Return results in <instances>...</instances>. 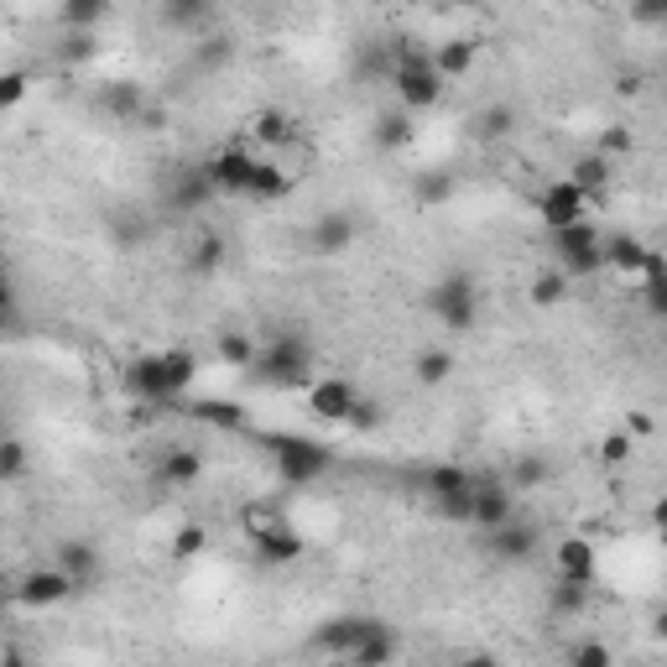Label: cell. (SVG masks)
Listing matches in <instances>:
<instances>
[{"label":"cell","instance_id":"obj_1","mask_svg":"<svg viewBox=\"0 0 667 667\" xmlns=\"http://www.w3.org/2000/svg\"><path fill=\"white\" fill-rule=\"evenodd\" d=\"M245 376L256 386H277V391L313 386V344L303 333H266Z\"/></svg>","mask_w":667,"mask_h":667},{"label":"cell","instance_id":"obj_2","mask_svg":"<svg viewBox=\"0 0 667 667\" xmlns=\"http://www.w3.org/2000/svg\"><path fill=\"white\" fill-rule=\"evenodd\" d=\"M444 89H449V78L433 69V52L407 43V48L397 52V99H402L412 116H423V110H433V105L444 99Z\"/></svg>","mask_w":667,"mask_h":667},{"label":"cell","instance_id":"obj_3","mask_svg":"<svg viewBox=\"0 0 667 667\" xmlns=\"http://www.w3.org/2000/svg\"><path fill=\"white\" fill-rule=\"evenodd\" d=\"M423 303H428V313L449 333H470L480 324V292L470 277H444V282H433L428 292H423Z\"/></svg>","mask_w":667,"mask_h":667},{"label":"cell","instance_id":"obj_4","mask_svg":"<svg viewBox=\"0 0 667 667\" xmlns=\"http://www.w3.org/2000/svg\"><path fill=\"white\" fill-rule=\"evenodd\" d=\"M553 235V251H558V266L569 271V277H595L599 266H605V240L590 219H579V225H563V230H548Z\"/></svg>","mask_w":667,"mask_h":667},{"label":"cell","instance_id":"obj_5","mask_svg":"<svg viewBox=\"0 0 667 667\" xmlns=\"http://www.w3.org/2000/svg\"><path fill=\"white\" fill-rule=\"evenodd\" d=\"M266 449L277 453V470L292 485H313V480L329 475V464H333L329 449L313 444V438H266Z\"/></svg>","mask_w":667,"mask_h":667},{"label":"cell","instance_id":"obj_6","mask_svg":"<svg viewBox=\"0 0 667 667\" xmlns=\"http://www.w3.org/2000/svg\"><path fill=\"white\" fill-rule=\"evenodd\" d=\"M590 215V193L579 189L573 178H553L548 189L537 193V219L548 225V230H563V225H579V219Z\"/></svg>","mask_w":667,"mask_h":667},{"label":"cell","instance_id":"obj_7","mask_svg":"<svg viewBox=\"0 0 667 667\" xmlns=\"http://www.w3.org/2000/svg\"><path fill=\"white\" fill-rule=\"evenodd\" d=\"M78 584L69 579L63 563H48V569H26L22 584H16V599H22L26 610H52V605H63Z\"/></svg>","mask_w":667,"mask_h":667},{"label":"cell","instance_id":"obj_8","mask_svg":"<svg viewBox=\"0 0 667 667\" xmlns=\"http://www.w3.org/2000/svg\"><path fill=\"white\" fill-rule=\"evenodd\" d=\"M537 543H543V526L526 522V517H506L500 526L485 532V548L496 553L500 563H526L537 553Z\"/></svg>","mask_w":667,"mask_h":667},{"label":"cell","instance_id":"obj_9","mask_svg":"<svg viewBox=\"0 0 667 667\" xmlns=\"http://www.w3.org/2000/svg\"><path fill=\"white\" fill-rule=\"evenodd\" d=\"M376 626V616H333L324 620L318 631H313L308 652H318V657H350L360 642H365V631Z\"/></svg>","mask_w":667,"mask_h":667},{"label":"cell","instance_id":"obj_10","mask_svg":"<svg viewBox=\"0 0 667 667\" xmlns=\"http://www.w3.org/2000/svg\"><path fill=\"white\" fill-rule=\"evenodd\" d=\"M355 235L360 225L350 209H329V215H318L308 225V251L313 256H344V251H355Z\"/></svg>","mask_w":667,"mask_h":667},{"label":"cell","instance_id":"obj_11","mask_svg":"<svg viewBox=\"0 0 667 667\" xmlns=\"http://www.w3.org/2000/svg\"><path fill=\"white\" fill-rule=\"evenodd\" d=\"M355 402H360V391L350 376H324V381L308 386V412L324 417V423H344L355 412Z\"/></svg>","mask_w":667,"mask_h":667},{"label":"cell","instance_id":"obj_12","mask_svg":"<svg viewBox=\"0 0 667 667\" xmlns=\"http://www.w3.org/2000/svg\"><path fill=\"white\" fill-rule=\"evenodd\" d=\"M204 167H209V178H215L219 193H240V198H245V189H251V172H256V157H251L245 146H225V151H215Z\"/></svg>","mask_w":667,"mask_h":667},{"label":"cell","instance_id":"obj_13","mask_svg":"<svg viewBox=\"0 0 667 667\" xmlns=\"http://www.w3.org/2000/svg\"><path fill=\"white\" fill-rule=\"evenodd\" d=\"M215 178H209V167H178L172 172V193H167V204L178 209V215H193V209H204L209 198H215Z\"/></svg>","mask_w":667,"mask_h":667},{"label":"cell","instance_id":"obj_14","mask_svg":"<svg viewBox=\"0 0 667 667\" xmlns=\"http://www.w3.org/2000/svg\"><path fill=\"white\" fill-rule=\"evenodd\" d=\"M595 569H599V558H595V543L590 537H558V548H553V573L558 579H584V584H595Z\"/></svg>","mask_w":667,"mask_h":667},{"label":"cell","instance_id":"obj_15","mask_svg":"<svg viewBox=\"0 0 667 667\" xmlns=\"http://www.w3.org/2000/svg\"><path fill=\"white\" fill-rule=\"evenodd\" d=\"M58 563L69 569V579L78 584V590H89V584H99V548L95 543H84V537H69V543H58Z\"/></svg>","mask_w":667,"mask_h":667},{"label":"cell","instance_id":"obj_16","mask_svg":"<svg viewBox=\"0 0 667 667\" xmlns=\"http://www.w3.org/2000/svg\"><path fill=\"white\" fill-rule=\"evenodd\" d=\"M506 517H517V500H511V485H500V480H475V526H500Z\"/></svg>","mask_w":667,"mask_h":667},{"label":"cell","instance_id":"obj_17","mask_svg":"<svg viewBox=\"0 0 667 667\" xmlns=\"http://www.w3.org/2000/svg\"><path fill=\"white\" fill-rule=\"evenodd\" d=\"M292 189H298V178H292L287 167L256 157V172H251V189H245V198H256V204H277V198H287Z\"/></svg>","mask_w":667,"mask_h":667},{"label":"cell","instance_id":"obj_18","mask_svg":"<svg viewBox=\"0 0 667 667\" xmlns=\"http://www.w3.org/2000/svg\"><path fill=\"white\" fill-rule=\"evenodd\" d=\"M251 548L262 553V563H298L303 558V537L292 532V526H266V532H256L251 537Z\"/></svg>","mask_w":667,"mask_h":667},{"label":"cell","instance_id":"obj_19","mask_svg":"<svg viewBox=\"0 0 667 667\" xmlns=\"http://www.w3.org/2000/svg\"><path fill=\"white\" fill-rule=\"evenodd\" d=\"M371 136H376L381 151H407V146L417 142V116H412L407 105H397V110H386V116L376 120V131H371Z\"/></svg>","mask_w":667,"mask_h":667},{"label":"cell","instance_id":"obj_20","mask_svg":"<svg viewBox=\"0 0 667 667\" xmlns=\"http://www.w3.org/2000/svg\"><path fill=\"white\" fill-rule=\"evenodd\" d=\"M453 193H459V178L444 172V167H423V172L412 178V198H417V209H444Z\"/></svg>","mask_w":667,"mask_h":667},{"label":"cell","instance_id":"obj_21","mask_svg":"<svg viewBox=\"0 0 667 667\" xmlns=\"http://www.w3.org/2000/svg\"><path fill=\"white\" fill-rule=\"evenodd\" d=\"M646 240H636V235H616V240H605V266L610 271H620V277H636L642 282V266H646Z\"/></svg>","mask_w":667,"mask_h":667},{"label":"cell","instance_id":"obj_22","mask_svg":"<svg viewBox=\"0 0 667 667\" xmlns=\"http://www.w3.org/2000/svg\"><path fill=\"white\" fill-rule=\"evenodd\" d=\"M251 142L292 146V142H298V120L287 116V110H256V116H251Z\"/></svg>","mask_w":667,"mask_h":667},{"label":"cell","instance_id":"obj_23","mask_svg":"<svg viewBox=\"0 0 667 667\" xmlns=\"http://www.w3.org/2000/svg\"><path fill=\"white\" fill-rule=\"evenodd\" d=\"M397 657V631L386 626V620H376L371 631H365V642L350 652V663H360V667H381V663H391Z\"/></svg>","mask_w":667,"mask_h":667},{"label":"cell","instance_id":"obj_24","mask_svg":"<svg viewBox=\"0 0 667 667\" xmlns=\"http://www.w3.org/2000/svg\"><path fill=\"white\" fill-rule=\"evenodd\" d=\"M433 69L444 73V78H464V73L475 69V43H470V37H449V43H438V48H433Z\"/></svg>","mask_w":667,"mask_h":667},{"label":"cell","instance_id":"obj_25","mask_svg":"<svg viewBox=\"0 0 667 667\" xmlns=\"http://www.w3.org/2000/svg\"><path fill=\"white\" fill-rule=\"evenodd\" d=\"M423 490H428V500L459 496V490H475V475H470L464 464H428V470H423Z\"/></svg>","mask_w":667,"mask_h":667},{"label":"cell","instance_id":"obj_26","mask_svg":"<svg viewBox=\"0 0 667 667\" xmlns=\"http://www.w3.org/2000/svg\"><path fill=\"white\" fill-rule=\"evenodd\" d=\"M569 298V271L563 266H548V271H537L532 282H526V303L532 308H558Z\"/></svg>","mask_w":667,"mask_h":667},{"label":"cell","instance_id":"obj_27","mask_svg":"<svg viewBox=\"0 0 667 667\" xmlns=\"http://www.w3.org/2000/svg\"><path fill=\"white\" fill-rule=\"evenodd\" d=\"M99 105L110 110L116 120H125V125H136V120L146 116V95H142V84H110L105 95H99Z\"/></svg>","mask_w":667,"mask_h":667},{"label":"cell","instance_id":"obj_28","mask_svg":"<svg viewBox=\"0 0 667 667\" xmlns=\"http://www.w3.org/2000/svg\"><path fill=\"white\" fill-rule=\"evenodd\" d=\"M157 475H162V485H193V480L204 475V453L198 449H167L162 464H157Z\"/></svg>","mask_w":667,"mask_h":667},{"label":"cell","instance_id":"obj_29","mask_svg":"<svg viewBox=\"0 0 667 667\" xmlns=\"http://www.w3.org/2000/svg\"><path fill=\"white\" fill-rule=\"evenodd\" d=\"M219 365H230V371H251V360H256V350H262V339L256 333H245V329H230V333H219Z\"/></svg>","mask_w":667,"mask_h":667},{"label":"cell","instance_id":"obj_30","mask_svg":"<svg viewBox=\"0 0 667 667\" xmlns=\"http://www.w3.org/2000/svg\"><path fill=\"white\" fill-rule=\"evenodd\" d=\"M569 178L590 193V204H599V198H605V189H610V157H599V151H595V157H579Z\"/></svg>","mask_w":667,"mask_h":667},{"label":"cell","instance_id":"obj_31","mask_svg":"<svg viewBox=\"0 0 667 667\" xmlns=\"http://www.w3.org/2000/svg\"><path fill=\"white\" fill-rule=\"evenodd\" d=\"M584 605H590V584H584V579H558L548 590L553 616H584Z\"/></svg>","mask_w":667,"mask_h":667},{"label":"cell","instance_id":"obj_32","mask_svg":"<svg viewBox=\"0 0 667 667\" xmlns=\"http://www.w3.org/2000/svg\"><path fill=\"white\" fill-rule=\"evenodd\" d=\"M209 11H215V0H162V22L178 26V32L204 26V22H209Z\"/></svg>","mask_w":667,"mask_h":667},{"label":"cell","instance_id":"obj_33","mask_svg":"<svg viewBox=\"0 0 667 667\" xmlns=\"http://www.w3.org/2000/svg\"><path fill=\"white\" fill-rule=\"evenodd\" d=\"M110 11V0H63V26L69 32H95Z\"/></svg>","mask_w":667,"mask_h":667},{"label":"cell","instance_id":"obj_34","mask_svg":"<svg viewBox=\"0 0 667 667\" xmlns=\"http://www.w3.org/2000/svg\"><path fill=\"white\" fill-rule=\"evenodd\" d=\"M412 371H417V381L423 386H444L453 376V355L449 350H423V355L412 360Z\"/></svg>","mask_w":667,"mask_h":667},{"label":"cell","instance_id":"obj_35","mask_svg":"<svg viewBox=\"0 0 667 667\" xmlns=\"http://www.w3.org/2000/svg\"><path fill=\"white\" fill-rule=\"evenodd\" d=\"M204 548H209V526L204 522H189V526H178V532H172V558H183V563H189V558H198Z\"/></svg>","mask_w":667,"mask_h":667},{"label":"cell","instance_id":"obj_36","mask_svg":"<svg viewBox=\"0 0 667 667\" xmlns=\"http://www.w3.org/2000/svg\"><path fill=\"white\" fill-rule=\"evenodd\" d=\"M631 453H636V438H631L626 428H616V433H605V438H599V464H610V470H620Z\"/></svg>","mask_w":667,"mask_h":667},{"label":"cell","instance_id":"obj_37","mask_svg":"<svg viewBox=\"0 0 667 667\" xmlns=\"http://www.w3.org/2000/svg\"><path fill=\"white\" fill-rule=\"evenodd\" d=\"M433 511H438L444 522H475V490H459V496H438V500H433Z\"/></svg>","mask_w":667,"mask_h":667},{"label":"cell","instance_id":"obj_38","mask_svg":"<svg viewBox=\"0 0 667 667\" xmlns=\"http://www.w3.org/2000/svg\"><path fill=\"white\" fill-rule=\"evenodd\" d=\"M193 412H198L204 423H215V428H230V433H235L240 423H245V412H240L235 402H198Z\"/></svg>","mask_w":667,"mask_h":667},{"label":"cell","instance_id":"obj_39","mask_svg":"<svg viewBox=\"0 0 667 667\" xmlns=\"http://www.w3.org/2000/svg\"><path fill=\"white\" fill-rule=\"evenodd\" d=\"M219 262H225V240H219V235H198L189 266H193V271H219Z\"/></svg>","mask_w":667,"mask_h":667},{"label":"cell","instance_id":"obj_40","mask_svg":"<svg viewBox=\"0 0 667 667\" xmlns=\"http://www.w3.org/2000/svg\"><path fill=\"white\" fill-rule=\"evenodd\" d=\"M26 475V444L22 438H5L0 444V480H22Z\"/></svg>","mask_w":667,"mask_h":667},{"label":"cell","instance_id":"obj_41","mask_svg":"<svg viewBox=\"0 0 667 667\" xmlns=\"http://www.w3.org/2000/svg\"><path fill=\"white\" fill-rule=\"evenodd\" d=\"M381 423H386L381 402H365V397H360V402H355V412L344 417V428H355V433H371V428H381Z\"/></svg>","mask_w":667,"mask_h":667},{"label":"cell","instance_id":"obj_42","mask_svg":"<svg viewBox=\"0 0 667 667\" xmlns=\"http://www.w3.org/2000/svg\"><path fill=\"white\" fill-rule=\"evenodd\" d=\"M642 303H646V313H652V318H663V324H667V271H663V277H646V282H642Z\"/></svg>","mask_w":667,"mask_h":667},{"label":"cell","instance_id":"obj_43","mask_svg":"<svg viewBox=\"0 0 667 667\" xmlns=\"http://www.w3.org/2000/svg\"><path fill=\"white\" fill-rule=\"evenodd\" d=\"M631 146H636V136H631L626 125H605V131H599V157H626Z\"/></svg>","mask_w":667,"mask_h":667},{"label":"cell","instance_id":"obj_44","mask_svg":"<svg viewBox=\"0 0 667 667\" xmlns=\"http://www.w3.org/2000/svg\"><path fill=\"white\" fill-rule=\"evenodd\" d=\"M95 52H99L95 32H69V37H63V58H69V63H89Z\"/></svg>","mask_w":667,"mask_h":667},{"label":"cell","instance_id":"obj_45","mask_svg":"<svg viewBox=\"0 0 667 667\" xmlns=\"http://www.w3.org/2000/svg\"><path fill=\"white\" fill-rule=\"evenodd\" d=\"M548 480V464L543 459H522L517 470H511V490H532V485H543Z\"/></svg>","mask_w":667,"mask_h":667},{"label":"cell","instance_id":"obj_46","mask_svg":"<svg viewBox=\"0 0 667 667\" xmlns=\"http://www.w3.org/2000/svg\"><path fill=\"white\" fill-rule=\"evenodd\" d=\"M22 99H26V73L11 69L5 78H0V110H16Z\"/></svg>","mask_w":667,"mask_h":667},{"label":"cell","instance_id":"obj_47","mask_svg":"<svg viewBox=\"0 0 667 667\" xmlns=\"http://www.w3.org/2000/svg\"><path fill=\"white\" fill-rule=\"evenodd\" d=\"M511 131V110L506 105H490L485 116H480V136H506Z\"/></svg>","mask_w":667,"mask_h":667},{"label":"cell","instance_id":"obj_48","mask_svg":"<svg viewBox=\"0 0 667 667\" xmlns=\"http://www.w3.org/2000/svg\"><path fill=\"white\" fill-rule=\"evenodd\" d=\"M569 657H573L579 667H605V663H610V646H599V642H579V646L569 652Z\"/></svg>","mask_w":667,"mask_h":667},{"label":"cell","instance_id":"obj_49","mask_svg":"<svg viewBox=\"0 0 667 667\" xmlns=\"http://www.w3.org/2000/svg\"><path fill=\"white\" fill-rule=\"evenodd\" d=\"M631 16H636V22H663L667 26V0H636Z\"/></svg>","mask_w":667,"mask_h":667},{"label":"cell","instance_id":"obj_50","mask_svg":"<svg viewBox=\"0 0 667 667\" xmlns=\"http://www.w3.org/2000/svg\"><path fill=\"white\" fill-rule=\"evenodd\" d=\"M626 433H631V438H652V433H657L652 412H626Z\"/></svg>","mask_w":667,"mask_h":667},{"label":"cell","instance_id":"obj_51","mask_svg":"<svg viewBox=\"0 0 667 667\" xmlns=\"http://www.w3.org/2000/svg\"><path fill=\"white\" fill-rule=\"evenodd\" d=\"M663 271H667V256H663V251H646V266H642V282H646V277H663Z\"/></svg>","mask_w":667,"mask_h":667},{"label":"cell","instance_id":"obj_52","mask_svg":"<svg viewBox=\"0 0 667 667\" xmlns=\"http://www.w3.org/2000/svg\"><path fill=\"white\" fill-rule=\"evenodd\" d=\"M652 526H657V532H667V496L652 506Z\"/></svg>","mask_w":667,"mask_h":667},{"label":"cell","instance_id":"obj_53","mask_svg":"<svg viewBox=\"0 0 667 667\" xmlns=\"http://www.w3.org/2000/svg\"><path fill=\"white\" fill-rule=\"evenodd\" d=\"M652 631H657V636H663V642H667V605H663V610H657V620H652Z\"/></svg>","mask_w":667,"mask_h":667},{"label":"cell","instance_id":"obj_54","mask_svg":"<svg viewBox=\"0 0 667 667\" xmlns=\"http://www.w3.org/2000/svg\"><path fill=\"white\" fill-rule=\"evenodd\" d=\"M663 595H667V573H663Z\"/></svg>","mask_w":667,"mask_h":667}]
</instances>
